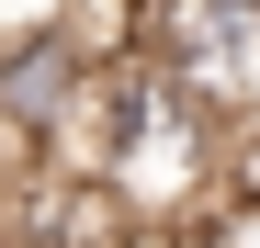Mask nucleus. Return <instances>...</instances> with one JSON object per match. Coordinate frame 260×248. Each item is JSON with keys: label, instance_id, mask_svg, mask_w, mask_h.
Here are the masks:
<instances>
[{"label": "nucleus", "instance_id": "f03ea898", "mask_svg": "<svg viewBox=\"0 0 260 248\" xmlns=\"http://www.w3.org/2000/svg\"><path fill=\"white\" fill-rule=\"evenodd\" d=\"M91 79H102V46L68 12L34 23V34H12V46H0V147H23L34 170H46V158L68 147L79 102H91Z\"/></svg>", "mask_w": 260, "mask_h": 248}, {"label": "nucleus", "instance_id": "39448f33", "mask_svg": "<svg viewBox=\"0 0 260 248\" xmlns=\"http://www.w3.org/2000/svg\"><path fill=\"white\" fill-rule=\"evenodd\" d=\"M68 0H0V46H12V34H34V23H57Z\"/></svg>", "mask_w": 260, "mask_h": 248}, {"label": "nucleus", "instance_id": "20e7f679", "mask_svg": "<svg viewBox=\"0 0 260 248\" xmlns=\"http://www.w3.org/2000/svg\"><path fill=\"white\" fill-rule=\"evenodd\" d=\"M215 192L260 215V113H238V124H226V158H215Z\"/></svg>", "mask_w": 260, "mask_h": 248}, {"label": "nucleus", "instance_id": "7ed1b4c3", "mask_svg": "<svg viewBox=\"0 0 260 248\" xmlns=\"http://www.w3.org/2000/svg\"><path fill=\"white\" fill-rule=\"evenodd\" d=\"M136 46H147V57H170L204 102L260 113V0H147Z\"/></svg>", "mask_w": 260, "mask_h": 248}, {"label": "nucleus", "instance_id": "f257e3e1", "mask_svg": "<svg viewBox=\"0 0 260 248\" xmlns=\"http://www.w3.org/2000/svg\"><path fill=\"white\" fill-rule=\"evenodd\" d=\"M226 102H204L170 57H147V46H124V57H102V79H91V102H79V124H68V170H91V181H113L124 192V215H147V226H192L204 203H215V158H226Z\"/></svg>", "mask_w": 260, "mask_h": 248}]
</instances>
